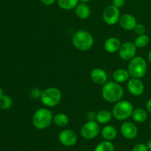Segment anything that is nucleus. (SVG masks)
I'll return each mask as SVG.
<instances>
[{
	"label": "nucleus",
	"instance_id": "obj_1",
	"mask_svg": "<svg viewBox=\"0 0 151 151\" xmlns=\"http://www.w3.org/2000/svg\"><path fill=\"white\" fill-rule=\"evenodd\" d=\"M124 90L120 83L115 81L106 82L102 88V97L105 101L116 103L123 97Z\"/></svg>",
	"mask_w": 151,
	"mask_h": 151
},
{
	"label": "nucleus",
	"instance_id": "obj_2",
	"mask_svg": "<svg viewBox=\"0 0 151 151\" xmlns=\"http://www.w3.org/2000/svg\"><path fill=\"white\" fill-rule=\"evenodd\" d=\"M72 42L77 50L86 52L92 48L94 41L91 32L86 30H78L74 33Z\"/></svg>",
	"mask_w": 151,
	"mask_h": 151
},
{
	"label": "nucleus",
	"instance_id": "obj_3",
	"mask_svg": "<svg viewBox=\"0 0 151 151\" xmlns=\"http://www.w3.org/2000/svg\"><path fill=\"white\" fill-rule=\"evenodd\" d=\"M53 116L54 115L50 109L40 108L32 115V125L38 130L47 129L53 122Z\"/></svg>",
	"mask_w": 151,
	"mask_h": 151
},
{
	"label": "nucleus",
	"instance_id": "obj_4",
	"mask_svg": "<svg viewBox=\"0 0 151 151\" xmlns=\"http://www.w3.org/2000/svg\"><path fill=\"white\" fill-rule=\"evenodd\" d=\"M62 99V93L56 87H48L41 91L40 100L46 107L52 108L57 106Z\"/></svg>",
	"mask_w": 151,
	"mask_h": 151
},
{
	"label": "nucleus",
	"instance_id": "obj_5",
	"mask_svg": "<svg viewBox=\"0 0 151 151\" xmlns=\"http://www.w3.org/2000/svg\"><path fill=\"white\" fill-rule=\"evenodd\" d=\"M134 110V106L131 102L121 100L115 103L111 111L114 119L119 121H123L131 117Z\"/></svg>",
	"mask_w": 151,
	"mask_h": 151
},
{
	"label": "nucleus",
	"instance_id": "obj_6",
	"mask_svg": "<svg viewBox=\"0 0 151 151\" xmlns=\"http://www.w3.org/2000/svg\"><path fill=\"white\" fill-rule=\"evenodd\" d=\"M128 71L131 78H142L147 71V63L145 59L141 56H135L129 61Z\"/></svg>",
	"mask_w": 151,
	"mask_h": 151
},
{
	"label": "nucleus",
	"instance_id": "obj_7",
	"mask_svg": "<svg viewBox=\"0 0 151 151\" xmlns=\"http://www.w3.org/2000/svg\"><path fill=\"white\" fill-rule=\"evenodd\" d=\"M100 132V124L97 121H87L83 125L81 129V134L82 137L88 140L96 138L99 135Z\"/></svg>",
	"mask_w": 151,
	"mask_h": 151
},
{
	"label": "nucleus",
	"instance_id": "obj_8",
	"mask_svg": "<svg viewBox=\"0 0 151 151\" xmlns=\"http://www.w3.org/2000/svg\"><path fill=\"white\" fill-rule=\"evenodd\" d=\"M120 13L119 8L113 4L107 6L103 10V19L105 23L108 25H114L119 22L120 18Z\"/></svg>",
	"mask_w": 151,
	"mask_h": 151
},
{
	"label": "nucleus",
	"instance_id": "obj_9",
	"mask_svg": "<svg viewBox=\"0 0 151 151\" xmlns=\"http://www.w3.org/2000/svg\"><path fill=\"white\" fill-rule=\"evenodd\" d=\"M137 49L134 42L126 41L121 45L119 52V56L122 60L125 61H130L134 58L137 54Z\"/></svg>",
	"mask_w": 151,
	"mask_h": 151
},
{
	"label": "nucleus",
	"instance_id": "obj_10",
	"mask_svg": "<svg viewBox=\"0 0 151 151\" xmlns=\"http://www.w3.org/2000/svg\"><path fill=\"white\" fill-rule=\"evenodd\" d=\"M59 142L66 147H72L77 143L78 136L76 133L71 129H64L58 135Z\"/></svg>",
	"mask_w": 151,
	"mask_h": 151
},
{
	"label": "nucleus",
	"instance_id": "obj_11",
	"mask_svg": "<svg viewBox=\"0 0 151 151\" xmlns=\"http://www.w3.org/2000/svg\"><path fill=\"white\" fill-rule=\"evenodd\" d=\"M127 88L133 96H140L145 91V84L139 78H132L127 83Z\"/></svg>",
	"mask_w": 151,
	"mask_h": 151
},
{
	"label": "nucleus",
	"instance_id": "obj_12",
	"mask_svg": "<svg viewBox=\"0 0 151 151\" xmlns=\"http://www.w3.org/2000/svg\"><path fill=\"white\" fill-rule=\"evenodd\" d=\"M121 134L127 139H134L138 135L137 125L131 122H125L120 126Z\"/></svg>",
	"mask_w": 151,
	"mask_h": 151
},
{
	"label": "nucleus",
	"instance_id": "obj_13",
	"mask_svg": "<svg viewBox=\"0 0 151 151\" xmlns=\"http://www.w3.org/2000/svg\"><path fill=\"white\" fill-rule=\"evenodd\" d=\"M119 24L123 29L128 31L134 30L136 25L137 24V21L135 16L130 13H125L122 15L119 18Z\"/></svg>",
	"mask_w": 151,
	"mask_h": 151
},
{
	"label": "nucleus",
	"instance_id": "obj_14",
	"mask_svg": "<svg viewBox=\"0 0 151 151\" xmlns=\"http://www.w3.org/2000/svg\"><path fill=\"white\" fill-rule=\"evenodd\" d=\"M91 81L97 85H104L108 82L107 72L101 68H94L90 73Z\"/></svg>",
	"mask_w": 151,
	"mask_h": 151
},
{
	"label": "nucleus",
	"instance_id": "obj_15",
	"mask_svg": "<svg viewBox=\"0 0 151 151\" xmlns=\"http://www.w3.org/2000/svg\"><path fill=\"white\" fill-rule=\"evenodd\" d=\"M121 45L122 43L119 38L116 37H110L105 41L104 49L107 52L114 54L119 52Z\"/></svg>",
	"mask_w": 151,
	"mask_h": 151
},
{
	"label": "nucleus",
	"instance_id": "obj_16",
	"mask_svg": "<svg viewBox=\"0 0 151 151\" xmlns=\"http://www.w3.org/2000/svg\"><path fill=\"white\" fill-rule=\"evenodd\" d=\"M101 136L106 141H113L117 137V130L114 126L111 125H106L100 131Z\"/></svg>",
	"mask_w": 151,
	"mask_h": 151
},
{
	"label": "nucleus",
	"instance_id": "obj_17",
	"mask_svg": "<svg viewBox=\"0 0 151 151\" xmlns=\"http://www.w3.org/2000/svg\"><path fill=\"white\" fill-rule=\"evenodd\" d=\"M75 10L76 16L81 19H88L91 15V9H90L89 6L87 4V3H78Z\"/></svg>",
	"mask_w": 151,
	"mask_h": 151
},
{
	"label": "nucleus",
	"instance_id": "obj_18",
	"mask_svg": "<svg viewBox=\"0 0 151 151\" xmlns=\"http://www.w3.org/2000/svg\"><path fill=\"white\" fill-rule=\"evenodd\" d=\"M112 118H113L112 111H111L109 109H103V110H100V111L97 113L96 121L99 124L106 125V124H108L111 122Z\"/></svg>",
	"mask_w": 151,
	"mask_h": 151
},
{
	"label": "nucleus",
	"instance_id": "obj_19",
	"mask_svg": "<svg viewBox=\"0 0 151 151\" xmlns=\"http://www.w3.org/2000/svg\"><path fill=\"white\" fill-rule=\"evenodd\" d=\"M130 74L128 69H118L115 70L113 73L114 81L119 83H122L128 81L130 78Z\"/></svg>",
	"mask_w": 151,
	"mask_h": 151
},
{
	"label": "nucleus",
	"instance_id": "obj_20",
	"mask_svg": "<svg viewBox=\"0 0 151 151\" xmlns=\"http://www.w3.org/2000/svg\"><path fill=\"white\" fill-rule=\"evenodd\" d=\"M147 111L145 109H141V108H137V109H134L133 111L131 117L137 123H143L145 122L147 119Z\"/></svg>",
	"mask_w": 151,
	"mask_h": 151
},
{
	"label": "nucleus",
	"instance_id": "obj_21",
	"mask_svg": "<svg viewBox=\"0 0 151 151\" xmlns=\"http://www.w3.org/2000/svg\"><path fill=\"white\" fill-rule=\"evenodd\" d=\"M53 122L57 126L63 128V127H66L69 124V118L68 115L64 113L56 114L53 116Z\"/></svg>",
	"mask_w": 151,
	"mask_h": 151
},
{
	"label": "nucleus",
	"instance_id": "obj_22",
	"mask_svg": "<svg viewBox=\"0 0 151 151\" xmlns=\"http://www.w3.org/2000/svg\"><path fill=\"white\" fill-rule=\"evenodd\" d=\"M79 3V0H58V4L64 10H73Z\"/></svg>",
	"mask_w": 151,
	"mask_h": 151
},
{
	"label": "nucleus",
	"instance_id": "obj_23",
	"mask_svg": "<svg viewBox=\"0 0 151 151\" xmlns=\"http://www.w3.org/2000/svg\"><path fill=\"white\" fill-rule=\"evenodd\" d=\"M150 37L146 34L139 35L134 40V44L137 48H145L147 47L150 43Z\"/></svg>",
	"mask_w": 151,
	"mask_h": 151
},
{
	"label": "nucleus",
	"instance_id": "obj_24",
	"mask_svg": "<svg viewBox=\"0 0 151 151\" xmlns=\"http://www.w3.org/2000/svg\"><path fill=\"white\" fill-rule=\"evenodd\" d=\"M94 151H115L114 145L110 141L101 142L96 146Z\"/></svg>",
	"mask_w": 151,
	"mask_h": 151
},
{
	"label": "nucleus",
	"instance_id": "obj_25",
	"mask_svg": "<svg viewBox=\"0 0 151 151\" xmlns=\"http://www.w3.org/2000/svg\"><path fill=\"white\" fill-rule=\"evenodd\" d=\"M12 105H13V101L11 97L4 94L0 97V109L7 110L11 108Z\"/></svg>",
	"mask_w": 151,
	"mask_h": 151
},
{
	"label": "nucleus",
	"instance_id": "obj_26",
	"mask_svg": "<svg viewBox=\"0 0 151 151\" xmlns=\"http://www.w3.org/2000/svg\"><path fill=\"white\" fill-rule=\"evenodd\" d=\"M134 30L137 35H142V34H145L146 28H145V26L144 24H142L137 23V24L136 25Z\"/></svg>",
	"mask_w": 151,
	"mask_h": 151
},
{
	"label": "nucleus",
	"instance_id": "obj_27",
	"mask_svg": "<svg viewBox=\"0 0 151 151\" xmlns=\"http://www.w3.org/2000/svg\"><path fill=\"white\" fill-rule=\"evenodd\" d=\"M132 151H149V150L145 144L139 143V144L136 145L133 147Z\"/></svg>",
	"mask_w": 151,
	"mask_h": 151
},
{
	"label": "nucleus",
	"instance_id": "obj_28",
	"mask_svg": "<svg viewBox=\"0 0 151 151\" xmlns=\"http://www.w3.org/2000/svg\"><path fill=\"white\" fill-rule=\"evenodd\" d=\"M41 94V91H40L38 88H32L30 91V95L33 99H40Z\"/></svg>",
	"mask_w": 151,
	"mask_h": 151
},
{
	"label": "nucleus",
	"instance_id": "obj_29",
	"mask_svg": "<svg viewBox=\"0 0 151 151\" xmlns=\"http://www.w3.org/2000/svg\"><path fill=\"white\" fill-rule=\"evenodd\" d=\"M86 118L87 121H96L97 113H95L94 111H89L88 112H87Z\"/></svg>",
	"mask_w": 151,
	"mask_h": 151
},
{
	"label": "nucleus",
	"instance_id": "obj_30",
	"mask_svg": "<svg viewBox=\"0 0 151 151\" xmlns=\"http://www.w3.org/2000/svg\"><path fill=\"white\" fill-rule=\"evenodd\" d=\"M125 1H126V0H113V1H112V4L119 9L125 5Z\"/></svg>",
	"mask_w": 151,
	"mask_h": 151
},
{
	"label": "nucleus",
	"instance_id": "obj_31",
	"mask_svg": "<svg viewBox=\"0 0 151 151\" xmlns=\"http://www.w3.org/2000/svg\"><path fill=\"white\" fill-rule=\"evenodd\" d=\"M42 4L46 6H50L55 1V0H40Z\"/></svg>",
	"mask_w": 151,
	"mask_h": 151
},
{
	"label": "nucleus",
	"instance_id": "obj_32",
	"mask_svg": "<svg viewBox=\"0 0 151 151\" xmlns=\"http://www.w3.org/2000/svg\"><path fill=\"white\" fill-rule=\"evenodd\" d=\"M146 109H147V111L151 114V98L149 99L146 103Z\"/></svg>",
	"mask_w": 151,
	"mask_h": 151
},
{
	"label": "nucleus",
	"instance_id": "obj_33",
	"mask_svg": "<svg viewBox=\"0 0 151 151\" xmlns=\"http://www.w3.org/2000/svg\"><path fill=\"white\" fill-rule=\"evenodd\" d=\"M146 145H147V148H148V150L151 151V139H149L148 141H147V144H146Z\"/></svg>",
	"mask_w": 151,
	"mask_h": 151
},
{
	"label": "nucleus",
	"instance_id": "obj_34",
	"mask_svg": "<svg viewBox=\"0 0 151 151\" xmlns=\"http://www.w3.org/2000/svg\"><path fill=\"white\" fill-rule=\"evenodd\" d=\"M147 60H148L149 63L151 64V50L150 52H149L148 55H147Z\"/></svg>",
	"mask_w": 151,
	"mask_h": 151
},
{
	"label": "nucleus",
	"instance_id": "obj_35",
	"mask_svg": "<svg viewBox=\"0 0 151 151\" xmlns=\"http://www.w3.org/2000/svg\"><path fill=\"white\" fill-rule=\"evenodd\" d=\"M81 2H84V3H88V1H90L91 0H79Z\"/></svg>",
	"mask_w": 151,
	"mask_h": 151
},
{
	"label": "nucleus",
	"instance_id": "obj_36",
	"mask_svg": "<svg viewBox=\"0 0 151 151\" xmlns=\"http://www.w3.org/2000/svg\"><path fill=\"white\" fill-rule=\"evenodd\" d=\"M3 94H3V90H2V88L0 87V97H1Z\"/></svg>",
	"mask_w": 151,
	"mask_h": 151
},
{
	"label": "nucleus",
	"instance_id": "obj_37",
	"mask_svg": "<svg viewBox=\"0 0 151 151\" xmlns=\"http://www.w3.org/2000/svg\"><path fill=\"white\" fill-rule=\"evenodd\" d=\"M149 127H150V131H151V119H150V122H149Z\"/></svg>",
	"mask_w": 151,
	"mask_h": 151
}]
</instances>
